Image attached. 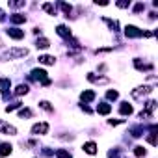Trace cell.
I'll return each instance as SVG.
<instances>
[{
    "label": "cell",
    "instance_id": "12",
    "mask_svg": "<svg viewBox=\"0 0 158 158\" xmlns=\"http://www.w3.org/2000/svg\"><path fill=\"white\" fill-rule=\"evenodd\" d=\"M37 60H39V63H43V65H54V63H56V58H54V56H48V54H43V56H39Z\"/></svg>",
    "mask_w": 158,
    "mask_h": 158
},
{
    "label": "cell",
    "instance_id": "26",
    "mask_svg": "<svg viewBox=\"0 0 158 158\" xmlns=\"http://www.w3.org/2000/svg\"><path fill=\"white\" fill-rule=\"evenodd\" d=\"M34 114H32V110L30 108H23V110H19V117L21 119H24V117H32Z\"/></svg>",
    "mask_w": 158,
    "mask_h": 158
},
{
    "label": "cell",
    "instance_id": "32",
    "mask_svg": "<svg viewBox=\"0 0 158 158\" xmlns=\"http://www.w3.org/2000/svg\"><path fill=\"white\" fill-rule=\"evenodd\" d=\"M115 6H117V8H121V10H125V8H128V6H130V2H127V0H123V2H117Z\"/></svg>",
    "mask_w": 158,
    "mask_h": 158
},
{
    "label": "cell",
    "instance_id": "13",
    "mask_svg": "<svg viewBox=\"0 0 158 158\" xmlns=\"http://www.w3.org/2000/svg\"><path fill=\"white\" fill-rule=\"evenodd\" d=\"M112 112V106L108 104V102H101L99 106H97V114H101V115H108Z\"/></svg>",
    "mask_w": 158,
    "mask_h": 158
},
{
    "label": "cell",
    "instance_id": "36",
    "mask_svg": "<svg viewBox=\"0 0 158 158\" xmlns=\"http://www.w3.org/2000/svg\"><path fill=\"white\" fill-rule=\"evenodd\" d=\"M43 154H45V156H52L54 151H50V149H43Z\"/></svg>",
    "mask_w": 158,
    "mask_h": 158
},
{
    "label": "cell",
    "instance_id": "25",
    "mask_svg": "<svg viewBox=\"0 0 158 158\" xmlns=\"http://www.w3.org/2000/svg\"><path fill=\"white\" fill-rule=\"evenodd\" d=\"M39 106H41L45 112H54V106H52L48 101H41V102H39Z\"/></svg>",
    "mask_w": 158,
    "mask_h": 158
},
{
    "label": "cell",
    "instance_id": "37",
    "mask_svg": "<svg viewBox=\"0 0 158 158\" xmlns=\"http://www.w3.org/2000/svg\"><path fill=\"white\" fill-rule=\"evenodd\" d=\"M80 108H82V110H84V112H86V114H91V110H89V108H88V106H86V104H80Z\"/></svg>",
    "mask_w": 158,
    "mask_h": 158
},
{
    "label": "cell",
    "instance_id": "20",
    "mask_svg": "<svg viewBox=\"0 0 158 158\" xmlns=\"http://www.w3.org/2000/svg\"><path fill=\"white\" fill-rule=\"evenodd\" d=\"M41 8H43V10H45L48 15H56V6H54V4H50V2H45Z\"/></svg>",
    "mask_w": 158,
    "mask_h": 158
},
{
    "label": "cell",
    "instance_id": "3",
    "mask_svg": "<svg viewBox=\"0 0 158 158\" xmlns=\"http://www.w3.org/2000/svg\"><path fill=\"white\" fill-rule=\"evenodd\" d=\"M152 89H154L152 86H139V88L132 89V99H136V101H141V99H143V97H147V95H149Z\"/></svg>",
    "mask_w": 158,
    "mask_h": 158
},
{
    "label": "cell",
    "instance_id": "24",
    "mask_svg": "<svg viewBox=\"0 0 158 158\" xmlns=\"http://www.w3.org/2000/svg\"><path fill=\"white\" fill-rule=\"evenodd\" d=\"M54 154H56L58 158H73V154H71L69 151H65V149H58Z\"/></svg>",
    "mask_w": 158,
    "mask_h": 158
},
{
    "label": "cell",
    "instance_id": "27",
    "mask_svg": "<svg viewBox=\"0 0 158 158\" xmlns=\"http://www.w3.org/2000/svg\"><path fill=\"white\" fill-rule=\"evenodd\" d=\"M130 134H132L134 138H139V136L143 134V128H141V127H132V128H130Z\"/></svg>",
    "mask_w": 158,
    "mask_h": 158
},
{
    "label": "cell",
    "instance_id": "2",
    "mask_svg": "<svg viewBox=\"0 0 158 158\" xmlns=\"http://www.w3.org/2000/svg\"><path fill=\"white\" fill-rule=\"evenodd\" d=\"M30 78H32V80H39L43 86H48L50 84V78L47 76V71L45 69H34L30 73Z\"/></svg>",
    "mask_w": 158,
    "mask_h": 158
},
{
    "label": "cell",
    "instance_id": "19",
    "mask_svg": "<svg viewBox=\"0 0 158 158\" xmlns=\"http://www.w3.org/2000/svg\"><path fill=\"white\" fill-rule=\"evenodd\" d=\"M35 47H37V48H48V47H50V41H48L47 37H39V39L35 41Z\"/></svg>",
    "mask_w": 158,
    "mask_h": 158
},
{
    "label": "cell",
    "instance_id": "4",
    "mask_svg": "<svg viewBox=\"0 0 158 158\" xmlns=\"http://www.w3.org/2000/svg\"><path fill=\"white\" fill-rule=\"evenodd\" d=\"M125 35L128 37V39H134V37H143V30H139L138 26H134V24H128L127 28H125Z\"/></svg>",
    "mask_w": 158,
    "mask_h": 158
},
{
    "label": "cell",
    "instance_id": "9",
    "mask_svg": "<svg viewBox=\"0 0 158 158\" xmlns=\"http://www.w3.org/2000/svg\"><path fill=\"white\" fill-rule=\"evenodd\" d=\"M56 34H58L60 37H65V39H69V37H71V30H69L65 24H60V26L56 28Z\"/></svg>",
    "mask_w": 158,
    "mask_h": 158
},
{
    "label": "cell",
    "instance_id": "14",
    "mask_svg": "<svg viewBox=\"0 0 158 158\" xmlns=\"http://www.w3.org/2000/svg\"><path fill=\"white\" fill-rule=\"evenodd\" d=\"M132 112H134L132 104H128V102H121V106H119V114H121V115H130Z\"/></svg>",
    "mask_w": 158,
    "mask_h": 158
},
{
    "label": "cell",
    "instance_id": "17",
    "mask_svg": "<svg viewBox=\"0 0 158 158\" xmlns=\"http://www.w3.org/2000/svg\"><path fill=\"white\" fill-rule=\"evenodd\" d=\"M88 80H89V82H95V84H106L108 78H104V76H95L93 73H89V74H88Z\"/></svg>",
    "mask_w": 158,
    "mask_h": 158
},
{
    "label": "cell",
    "instance_id": "29",
    "mask_svg": "<svg viewBox=\"0 0 158 158\" xmlns=\"http://www.w3.org/2000/svg\"><path fill=\"white\" fill-rule=\"evenodd\" d=\"M117 97H119V93H117L115 89H110V91H106V99H108V101H115Z\"/></svg>",
    "mask_w": 158,
    "mask_h": 158
},
{
    "label": "cell",
    "instance_id": "38",
    "mask_svg": "<svg viewBox=\"0 0 158 158\" xmlns=\"http://www.w3.org/2000/svg\"><path fill=\"white\" fill-rule=\"evenodd\" d=\"M6 19V13H4V10H0V23H2Z\"/></svg>",
    "mask_w": 158,
    "mask_h": 158
},
{
    "label": "cell",
    "instance_id": "34",
    "mask_svg": "<svg viewBox=\"0 0 158 158\" xmlns=\"http://www.w3.org/2000/svg\"><path fill=\"white\" fill-rule=\"evenodd\" d=\"M143 8H145V6H143L141 2H139V4H136V6H134V13H139V11H141Z\"/></svg>",
    "mask_w": 158,
    "mask_h": 158
},
{
    "label": "cell",
    "instance_id": "1",
    "mask_svg": "<svg viewBox=\"0 0 158 158\" xmlns=\"http://www.w3.org/2000/svg\"><path fill=\"white\" fill-rule=\"evenodd\" d=\"M24 56H28V48H10L0 56V60H17V58H24Z\"/></svg>",
    "mask_w": 158,
    "mask_h": 158
},
{
    "label": "cell",
    "instance_id": "10",
    "mask_svg": "<svg viewBox=\"0 0 158 158\" xmlns=\"http://www.w3.org/2000/svg\"><path fill=\"white\" fill-rule=\"evenodd\" d=\"M80 99H82V102H91V101H95V91L86 89V91L80 93Z\"/></svg>",
    "mask_w": 158,
    "mask_h": 158
},
{
    "label": "cell",
    "instance_id": "7",
    "mask_svg": "<svg viewBox=\"0 0 158 158\" xmlns=\"http://www.w3.org/2000/svg\"><path fill=\"white\" fill-rule=\"evenodd\" d=\"M6 34H8L11 39H17V41L24 37V32H23V30H19V28H15V26H13V28H8V30H6Z\"/></svg>",
    "mask_w": 158,
    "mask_h": 158
},
{
    "label": "cell",
    "instance_id": "31",
    "mask_svg": "<svg viewBox=\"0 0 158 158\" xmlns=\"http://www.w3.org/2000/svg\"><path fill=\"white\" fill-rule=\"evenodd\" d=\"M108 158H119V151H117V149H112V151L108 152Z\"/></svg>",
    "mask_w": 158,
    "mask_h": 158
},
{
    "label": "cell",
    "instance_id": "16",
    "mask_svg": "<svg viewBox=\"0 0 158 158\" xmlns=\"http://www.w3.org/2000/svg\"><path fill=\"white\" fill-rule=\"evenodd\" d=\"M84 152H88V154H95L97 152V143L95 141H88V143H84Z\"/></svg>",
    "mask_w": 158,
    "mask_h": 158
},
{
    "label": "cell",
    "instance_id": "33",
    "mask_svg": "<svg viewBox=\"0 0 158 158\" xmlns=\"http://www.w3.org/2000/svg\"><path fill=\"white\" fill-rule=\"evenodd\" d=\"M11 8H23L24 6V0H21V2H10Z\"/></svg>",
    "mask_w": 158,
    "mask_h": 158
},
{
    "label": "cell",
    "instance_id": "35",
    "mask_svg": "<svg viewBox=\"0 0 158 158\" xmlns=\"http://www.w3.org/2000/svg\"><path fill=\"white\" fill-rule=\"evenodd\" d=\"M108 123H110L112 127H115V125H119V123H123V121H121V119H110Z\"/></svg>",
    "mask_w": 158,
    "mask_h": 158
},
{
    "label": "cell",
    "instance_id": "30",
    "mask_svg": "<svg viewBox=\"0 0 158 158\" xmlns=\"http://www.w3.org/2000/svg\"><path fill=\"white\" fill-rule=\"evenodd\" d=\"M21 106V102H15V104H10V106H6V112L10 114V112H13V110H17Z\"/></svg>",
    "mask_w": 158,
    "mask_h": 158
},
{
    "label": "cell",
    "instance_id": "22",
    "mask_svg": "<svg viewBox=\"0 0 158 158\" xmlns=\"http://www.w3.org/2000/svg\"><path fill=\"white\" fill-rule=\"evenodd\" d=\"M58 6L63 10V13H65L67 17L71 15V11H73V6H71V4H67V2H58Z\"/></svg>",
    "mask_w": 158,
    "mask_h": 158
},
{
    "label": "cell",
    "instance_id": "18",
    "mask_svg": "<svg viewBox=\"0 0 158 158\" xmlns=\"http://www.w3.org/2000/svg\"><path fill=\"white\" fill-rule=\"evenodd\" d=\"M11 151H13L11 143H0V156H8L11 154Z\"/></svg>",
    "mask_w": 158,
    "mask_h": 158
},
{
    "label": "cell",
    "instance_id": "11",
    "mask_svg": "<svg viewBox=\"0 0 158 158\" xmlns=\"http://www.w3.org/2000/svg\"><path fill=\"white\" fill-rule=\"evenodd\" d=\"M11 88V80L10 78H0V93H8Z\"/></svg>",
    "mask_w": 158,
    "mask_h": 158
},
{
    "label": "cell",
    "instance_id": "5",
    "mask_svg": "<svg viewBox=\"0 0 158 158\" xmlns=\"http://www.w3.org/2000/svg\"><path fill=\"white\" fill-rule=\"evenodd\" d=\"M48 132V123H35L34 127H32V134L34 136H43V134H47Z\"/></svg>",
    "mask_w": 158,
    "mask_h": 158
},
{
    "label": "cell",
    "instance_id": "15",
    "mask_svg": "<svg viewBox=\"0 0 158 158\" xmlns=\"http://www.w3.org/2000/svg\"><path fill=\"white\" fill-rule=\"evenodd\" d=\"M10 21L13 24H23V23H26V17L23 13H13V15H10Z\"/></svg>",
    "mask_w": 158,
    "mask_h": 158
},
{
    "label": "cell",
    "instance_id": "28",
    "mask_svg": "<svg viewBox=\"0 0 158 158\" xmlns=\"http://www.w3.org/2000/svg\"><path fill=\"white\" fill-rule=\"evenodd\" d=\"M134 154H136L138 158H141V156H145V154H147V151H145L141 145H138V147H134Z\"/></svg>",
    "mask_w": 158,
    "mask_h": 158
},
{
    "label": "cell",
    "instance_id": "21",
    "mask_svg": "<svg viewBox=\"0 0 158 158\" xmlns=\"http://www.w3.org/2000/svg\"><path fill=\"white\" fill-rule=\"evenodd\" d=\"M102 21L110 26V30H114V32H117V28H119V23L117 21H112V19H108V17H102Z\"/></svg>",
    "mask_w": 158,
    "mask_h": 158
},
{
    "label": "cell",
    "instance_id": "8",
    "mask_svg": "<svg viewBox=\"0 0 158 158\" xmlns=\"http://www.w3.org/2000/svg\"><path fill=\"white\" fill-rule=\"evenodd\" d=\"M134 67H136L138 71H152V63H143L139 58L134 60Z\"/></svg>",
    "mask_w": 158,
    "mask_h": 158
},
{
    "label": "cell",
    "instance_id": "23",
    "mask_svg": "<svg viewBox=\"0 0 158 158\" xmlns=\"http://www.w3.org/2000/svg\"><path fill=\"white\" fill-rule=\"evenodd\" d=\"M28 89H30V88H28L26 84H19V86L15 88V95H26Z\"/></svg>",
    "mask_w": 158,
    "mask_h": 158
},
{
    "label": "cell",
    "instance_id": "6",
    "mask_svg": "<svg viewBox=\"0 0 158 158\" xmlns=\"http://www.w3.org/2000/svg\"><path fill=\"white\" fill-rule=\"evenodd\" d=\"M0 134H10V136H15L17 134V128L6 121H0Z\"/></svg>",
    "mask_w": 158,
    "mask_h": 158
}]
</instances>
